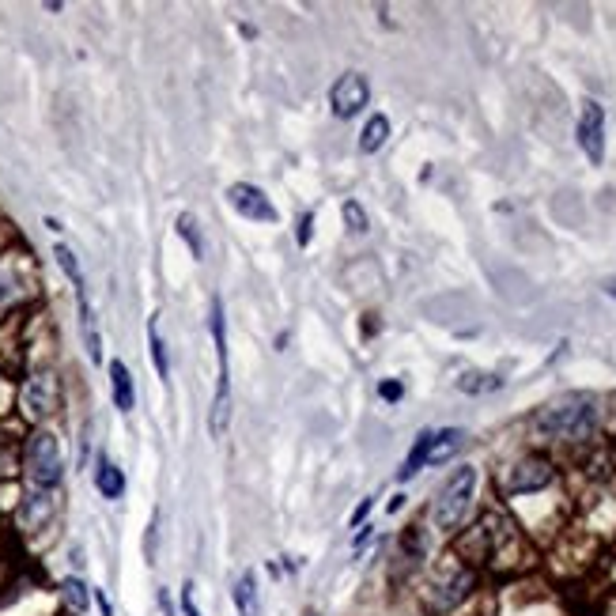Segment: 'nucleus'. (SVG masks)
I'll return each mask as SVG.
<instances>
[{
    "label": "nucleus",
    "mask_w": 616,
    "mask_h": 616,
    "mask_svg": "<svg viewBox=\"0 0 616 616\" xmlns=\"http://www.w3.org/2000/svg\"><path fill=\"white\" fill-rule=\"evenodd\" d=\"M533 428L545 439H586L598 428V397L594 394H564L548 401L533 416Z\"/></svg>",
    "instance_id": "f257e3e1"
},
{
    "label": "nucleus",
    "mask_w": 616,
    "mask_h": 616,
    "mask_svg": "<svg viewBox=\"0 0 616 616\" xmlns=\"http://www.w3.org/2000/svg\"><path fill=\"white\" fill-rule=\"evenodd\" d=\"M480 473L473 465H458L450 477L443 480V488L431 499V526L439 533H458L465 526V518L473 511V496H477Z\"/></svg>",
    "instance_id": "f03ea898"
},
{
    "label": "nucleus",
    "mask_w": 616,
    "mask_h": 616,
    "mask_svg": "<svg viewBox=\"0 0 616 616\" xmlns=\"http://www.w3.org/2000/svg\"><path fill=\"white\" fill-rule=\"evenodd\" d=\"M23 477L31 488L42 492H57L65 480V454H61V439L50 428H31L23 439Z\"/></svg>",
    "instance_id": "7ed1b4c3"
},
{
    "label": "nucleus",
    "mask_w": 616,
    "mask_h": 616,
    "mask_svg": "<svg viewBox=\"0 0 616 616\" xmlns=\"http://www.w3.org/2000/svg\"><path fill=\"white\" fill-rule=\"evenodd\" d=\"M208 326H212V341H216V397H212V412H208V435L223 439L231 428V375H227V326H223V303L212 299V314H208Z\"/></svg>",
    "instance_id": "20e7f679"
},
{
    "label": "nucleus",
    "mask_w": 616,
    "mask_h": 616,
    "mask_svg": "<svg viewBox=\"0 0 616 616\" xmlns=\"http://www.w3.org/2000/svg\"><path fill=\"white\" fill-rule=\"evenodd\" d=\"M35 295H38L35 265L27 261V254L4 250V254H0V314H4V310L27 307Z\"/></svg>",
    "instance_id": "39448f33"
},
{
    "label": "nucleus",
    "mask_w": 616,
    "mask_h": 616,
    "mask_svg": "<svg viewBox=\"0 0 616 616\" xmlns=\"http://www.w3.org/2000/svg\"><path fill=\"white\" fill-rule=\"evenodd\" d=\"M61 405V382L53 371H31V375L23 378V386H19V409L23 416L42 428V420H50L53 412Z\"/></svg>",
    "instance_id": "423d86ee"
},
{
    "label": "nucleus",
    "mask_w": 616,
    "mask_h": 616,
    "mask_svg": "<svg viewBox=\"0 0 616 616\" xmlns=\"http://www.w3.org/2000/svg\"><path fill=\"white\" fill-rule=\"evenodd\" d=\"M556 480V465L541 458V454H526L514 465H507V473L499 477L503 496H533V492H545L548 484Z\"/></svg>",
    "instance_id": "0eeeda50"
},
{
    "label": "nucleus",
    "mask_w": 616,
    "mask_h": 616,
    "mask_svg": "<svg viewBox=\"0 0 616 616\" xmlns=\"http://www.w3.org/2000/svg\"><path fill=\"white\" fill-rule=\"evenodd\" d=\"M473 590H477V571H473V567L454 564L443 579H435L428 586V613L450 616L465 598H469V594H473Z\"/></svg>",
    "instance_id": "6e6552de"
},
{
    "label": "nucleus",
    "mask_w": 616,
    "mask_h": 616,
    "mask_svg": "<svg viewBox=\"0 0 616 616\" xmlns=\"http://www.w3.org/2000/svg\"><path fill=\"white\" fill-rule=\"evenodd\" d=\"M227 205L239 212L242 220L250 223H276L280 220V212H276V205L269 201V193L261 186H254V182H231L227 186Z\"/></svg>",
    "instance_id": "1a4fd4ad"
},
{
    "label": "nucleus",
    "mask_w": 616,
    "mask_h": 616,
    "mask_svg": "<svg viewBox=\"0 0 616 616\" xmlns=\"http://www.w3.org/2000/svg\"><path fill=\"white\" fill-rule=\"evenodd\" d=\"M367 103H371V84H367L363 72H344L341 80L333 84V91H329V106H333V114L344 121L356 118Z\"/></svg>",
    "instance_id": "9d476101"
},
{
    "label": "nucleus",
    "mask_w": 616,
    "mask_h": 616,
    "mask_svg": "<svg viewBox=\"0 0 616 616\" xmlns=\"http://www.w3.org/2000/svg\"><path fill=\"white\" fill-rule=\"evenodd\" d=\"M575 137H579L582 155L598 167L601 159H605V110H601V103H594V99H586V103H582Z\"/></svg>",
    "instance_id": "9b49d317"
},
{
    "label": "nucleus",
    "mask_w": 616,
    "mask_h": 616,
    "mask_svg": "<svg viewBox=\"0 0 616 616\" xmlns=\"http://www.w3.org/2000/svg\"><path fill=\"white\" fill-rule=\"evenodd\" d=\"M57 514V492H42V488H27L23 499H19L16 511V526L23 533H38L46 530Z\"/></svg>",
    "instance_id": "f8f14e48"
},
{
    "label": "nucleus",
    "mask_w": 616,
    "mask_h": 616,
    "mask_svg": "<svg viewBox=\"0 0 616 616\" xmlns=\"http://www.w3.org/2000/svg\"><path fill=\"white\" fill-rule=\"evenodd\" d=\"M76 314H80V337H84V352L91 363H103V333H99V314L91 307L87 288H76Z\"/></svg>",
    "instance_id": "ddd939ff"
},
{
    "label": "nucleus",
    "mask_w": 616,
    "mask_h": 616,
    "mask_svg": "<svg viewBox=\"0 0 616 616\" xmlns=\"http://www.w3.org/2000/svg\"><path fill=\"white\" fill-rule=\"evenodd\" d=\"M110 397H114V409L118 412H133L137 405V386H133V371L125 360H110Z\"/></svg>",
    "instance_id": "4468645a"
},
{
    "label": "nucleus",
    "mask_w": 616,
    "mask_h": 616,
    "mask_svg": "<svg viewBox=\"0 0 616 616\" xmlns=\"http://www.w3.org/2000/svg\"><path fill=\"white\" fill-rule=\"evenodd\" d=\"M465 443V431L462 428H443V431H431L428 439V465H443L450 462Z\"/></svg>",
    "instance_id": "2eb2a0df"
},
{
    "label": "nucleus",
    "mask_w": 616,
    "mask_h": 616,
    "mask_svg": "<svg viewBox=\"0 0 616 616\" xmlns=\"http://www.w3.org/2000/svg\"><path fill=\"white\" fill-rule=\"evenodd\" d=\"M95 488L103 499H121L125 496V473L118 469V462H110L106 454H99L95 462Z\"/></svg>",
    "instance_id": "dca6fc26"
},
{
    "label": "nucleus",
    "mask_w": 616,
    "mask_h": 616,
    "mask_svg": "<svg viewBox=\"0 0 616 616\" xmlns=\"http://www.w3.org/2000/svg\"><path fill=\"white\" fill-rule=\"evenodd\" d=\"M231 598H235V609H239V616H261V590H257V575H254V571H242L239 579H235V590H231Z\"/></svg>",
    "instance_id": "f3484780"
},
{
    "label": "nucleus",
    "mask_w": 616,
    "mask_h": 616,
    "mask_svg": "<svg viewBox=\"0 0 616 616\" xmlns=\"http://www.w3.org/2000/svg\"><path fill=\"white\" fill-rule=\"evenodd\" d=\"M57 594H61V601H65V609L72 616H84L87 605H91V586L80 575H65V579L57 582Z\"/></svg>",
    "instance_id": "a211bd4d"
},
{
    "label": "nucleus",
    "mask_w": 616,
    "mask_h": 616,
    "mask_svg": "<svg viewBox=\"0 0 616 616\" xmlns=\"http://www.w3.org/2000/svg\"><path fill=\"white\" fill-rule=\"evenodd\" d=\"M386 140H390V118H386V114H371L367 125H363V133H360V152L363 155L382 152Z\"/></svg>",
    "instance_id": "6ab92c4d"
},
{
    "label": "nucleus",
    "mask_w": 616,
    "mask_h": 616,
    "mask_svg": "<svg viewBox=\"0 0 616 616\" xmlns=\"http://www.w3.org/2000/svg\"><path fill=\"white\" fill-rule=\"evenodd\" d=\"M174 231H178V239L189 246V254L197 257V261H205V235H201V223H197V216H193V212H182Z\"/></svg>",
    "instance_id": "aec40b11"
},
{
    "label": "nucleus",
    "mask_w": 616,
    "mask_h": 616,
    "mask_svg": "<svg viewBox=\"0 0 616 616\" xmlns=\"http://www.w3.org/2000/svg\"><path fill=\"white\" fill-rule=\"evenodd\" d=\"M148 348H152V363H155V375L171 378V360H167V341H163V333H159V314H152V322H148Z\"/></svg>",
    "instance_id": "412c9836"
},
{
    "label": "nucleus",
    "mask_w": 616,
    "mask_h": 616,
    "mask_svg": "<svg viewBox=\"0 0 616 616\" xmlns=\"http://www.w3.org/2000/svg\"><path fill=\"white\" fill-rule=\"evenodd\" d=\"M499 386H503V378L484 375V371H465V375L458 378V390H462V394H492Z\"/></svg>",
    "instance_id": "4be33fe9"
},
{
    "label": "nucleus",
    "mask_w": 616,
    "mask_h": 616,
    "mask_svg": "<svg viewBox=\"0 0 616 616\" xmlns=\"http://www.w3.org/2000/svg\"><path fill=\"white\" fill-rule=\"evenodd\" d=\"M53 257H57V265H61V273L69 276V284L72 288H87V280H84V269H80V261H76V254H72L65 242H57L53 246Z\"/></svg>",
    "instance_id": "5701e85b"
},
{
    "label": "nucleus",
    "mask_w": 616,
    "mask_h": 616,
    "mask_svg": "<svg viewBox=\"0 0 616 616\" xmlns=\"http://www.w3.org/2000/svg\"><path fill=\"white\" fill-rule=\"evenodd\" d=\"M341 212H344V223H348V231H356V235H363V231H367V212H363L360 201H344Z\"/></svg>",
    "instance_id": "b1692460"
},
{
    "label": "nucleus",
    "mask_w": 616,
    "mask_h": 616,
    "mask_svg": "<svg viewBox=\"0 0 616 616\" xmlns=\"http://www.w3.org/2000/svg\"><path fill=\"white\" fill-rule=\"evenodd\" d=\"M144 556H148V564H155V556H159V511L152 514L148 533H144Z\"/></svg>",
    "instance_id": "393cba45"
},
{
    "label": "nucleus",
    "mask_w": 616,
    "mask_h": 616,
    "mask_svg": "<svg viewBox=\"0 0 616 616\" xmlns=\"http://www.w3.org/2000/svg\"><path fill=\"white\" fill-rule=\"evenodd\" d=\"M310 235H314V212H303V216H299V227H295V239H299V246H307Z\"/></svg>",
    "instance_id": "a878e982"
},
{
    "label": "nucleus",
    "mask_w": 616,
    "mask_h": 616,
    "mask_svg": "<svg viewBox=\"0 0 616 616\" xmlns=\"http://www.w3.org/2000/svg\"><path fill=\"white\" fill-rule=\"evenodd\" d=\"M378 397H382V401H401V397H405V386H401V382H390V378H386V382L378 386Z\"/></svg>",
    "instance_id": "bb28decb"
},
{
    "label": "nucleus",
    "mask_w": 616,
    "mask_h": 616,
    "mask_svg": "<svg viewBox=\"0 0 616 616\" xmlns=\"http://www.w3.org/2000/svg\"><path fill=\"white\" fill-rule=\"evenodd\" d=\"M91 601L99 605V613H103V616H114V605H110V598H106L103 586H91Z\"/></svg>",
    "instance_id": "cd10ccee"
},
{
    "label": "nucleus",
    "mask_w": 616,
    "mask_h": 616,
    "mask_svg": "<svg viewBox=\"0 0 616 616\" xmlns=\"http://www.w3.org/2000/svg\"><path fill=\"white\" fill-rule=\"evenodd\" d=\"M159 605H163V613H167V616H178V609H174V601H171V594H167V590H159Z\"/></svg>",
    "instance_id": "c85d7f7f"
},
{
    "label": "nucleus",
    "mask_w": 616,
    "mask_h": 616,
    "mask_svg": "<svg viewBox=\"0 0 616 616\" xmlns=\"http://www.w3.org/2000/svg\"><path fill=\"white\" fill-rule=\"evenodd\" d=\"M367 511H371V499H363L360 507H356V514H352V526H360L363 518H367Z\"/></svg>",
    "instance_id": "c756f323"
},
{
    "label": "nucleus",
    "mask_w": 616,
    "mask_h": 616,
    "mask_svg": "<svg viewBox=\"0 0 616 616\" xmlns=\"http://www.w3.org/2000/svg\"><path fill=\"white\" fill-rule=\"evenodd\" d=\"M601 288H605V295H609V299H616V276H609Z\"/></svg>",
    "instance_id": "7c9ffc66"
}]
</instances>
